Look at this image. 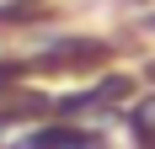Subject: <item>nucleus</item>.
I'll use <instances>...</instances> for the list:
<instances>
[{
	"instance_id": "1",
	"label": "nucleus",
	"mask_w": 155,
	"mask_h": 149,
	"mask_svg": "<svg viewBox=\"0 0 155 149\" xmlns=\"http://www.w3.org/2000/svg\"><path fill=\"white\" fill-rule=\"evenodd\" d=\"M102 59H107V43L96 37H59L43 48V69H91Z\"/></svg>"
},
{
	"instance_id": "2",
	"label": "nucleus",
	"mask_w": 155,
	"mask_h": 149,
	"mask_svg": "<svg viewBox=\"0 0 155 149\" xmlns=\"http://www.w3.org/2000/svg\"><path fill=\"white\" fill-rule=\"evenodd\" d=\"M16 149H91V138L80 133L75 122H43V128H32Z\"/></svg>"
},
{
	"instance_id": "3",
	"label": "nucleus",
	"mask_w": 155,
	"mask_h": 149,
	"mask_svg": "<svg viewBox=\"0 0 155 149\" xmlns=\"http://www.w3.org/2000/svg\"><path fill=\"white\" fill-rule=\"evenodd\" d=\"M128 133L139 138L144 149H155V96H144V101L128 106Z\"/></svg>"
},
{
	"instance_id": "4",
	"label": "nucleus",
	"mask_w": 155,
	"mask_h": 149,
	"mask_svg": "<svg viewBox=\"0 0 155 149\" xmlns=\"http://www.w3.org/2000/svg\"><path fill=\"white\" fill-rule=\"evenodd\" d=\"M21 74H27L21 59H0V85H11V80H21Z\"/></svg>"
},
{
	"instance_id": "5",
	"label": "nucleus",
	"mask_w": 155,
	"mask_h": 149,
	"mask_svg": "<svg viewBox=\"0 0 155 149\" xmlns=\"http://www.w3.org/2000/svg\"><path fill=\"white\" fill-rule=\"evenodd\" d=\"M150 27H155V16H150Z\"/></svg>"
},
{
	"instance_id": "6",
	"label": "nucleus",
	"mask_w": 155,
	"mask_h": 149,
	"mask_svg": "<svg viewBox=\"0 0 155 149\" xmlns=\"http://www.w3.org/2000/svg\"><path fill=\"white\" fill-rule=\"evenodd\" d=\"M150 74H155V69H150Z\"/></svg>"
}]
</instances>
